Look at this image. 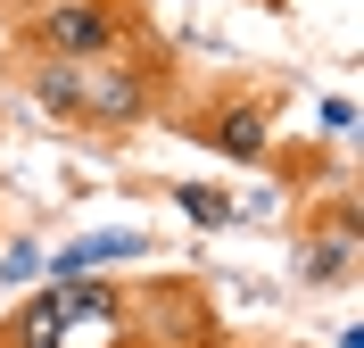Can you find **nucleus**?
<instances>
[{"mask_svg":"<svg viewBox=\"0 0 364 348\" xmlns=\"http://www.w3.org/2000/svg\"><path fill=\"white\" fill-rule=\"evenodd\" d=\"M133 42H141V17L124 9V0H33V9L17 17V42L9 50L91 67V58H116V50H133Z\"/></svg>","mask_w":364,"mask_h":348,"instance_id":"nucleus-1","label":"nucleus"},{"mask_svg":"<svg viewBox=\"0 0 364 348\" xmlns=\"http://www.w3.org/2000/svg\"><path fill=\"white\" fill-rule=\"evenodd\" d=\"M149 116H166V67L149 50H116V58H91L83 67V133H141Z\"/></svg>","mask_w":364,"mask_h":348,"instance_id":"nucleus-2","label":"nucleus"},{"mask_svg":"<svg viewBox=\"0 0 364 348\" xmlns=\"http://www.w3.org/2000/svg\"><path fill=\"white\" fill-rule=\"evenodd\" d=\"M273 108H282V92H207L199 108H182L174 125L199 141L207 158L273 166Z\"/></svg>","mask_w":364,"mask_h":348,"instance_id":"nucleus-3","label":"nucleus"},{"mask_svg":"<svg viewBox=\"0 0 364 348\" xmlns=\"http://www.w3.org/2000/svg\"><path fill=\"white\" fill-rule=\"evenodd\" d=\"M356 249H364V224H356V208H331L323 224H306V241H298V290H331V282H348L356 274Z\"/></svg>","mask_w":364,"mask_h":348,"instance_id":"nucleus-4","label":"nucleus"},{"mask_svg":"<svg viewBox=\"0 0 364 348\" xmlns=\"http://www.w3.org/2000/svg\"><path fill=\"white\" fill-rule=\"evenodd\" d=\"M9 75L25 83V100H33L50 125H75V133H83V67H75V58H33V50H9Z\"/></svg>","mask_w":364,"mask_h":348,"instance_id":"nucleus-5","label":"nucleus"},{"mask_svg":"<svg viewBox=\"0 0 364 348\" xmlns=\"http://www.w3.org/2000/svg\"><path fill=\"white\" fill-rule=\"evenodd\" d=\"M166 199H174V216H191L199 232H232L240 224V199H232L224 183H174Z\"/></svg>","mask_w":364,"mask_h":348,"instance_id":"nucleus-6","label":"nucleus"},{"mask_svg":"<svg viewBox=\"0 0 364 348\" xmlns=\"http://www.w3.org/2000/svg\"><path fill=\"white\" fill-rule=\"evenodd\" d=\"M141 249H149L141 232H83V241H75V249H58L50 265H58V274H83V265H100V257H141Z\"/></svg>","mask_w":364,"mask_h":348,"instance_id":"nucleus-7","label":"nucleus"},{"mask_svg":"<svg viewBox=\"0 0 364 348\" xmlns=\"http://www.w3.org/2000/svg\"><path fill=\"white\" fill-rule=\"evenodd\" d=\"M33 265H42V241H17V249H9V282H25Z\"/></svg>","mask_w":364,"mask_h":348,"instance_id":"nucleus-8","label":"nucleus"},{"mask_svg":"<svg viewBox=\"0 0 364 348\" xmlns=\"http://www.w3.org/2000/svg\"><path fill=\"white\" fill-rule=\"evenodd\" d=\"M124 9H133V0H124Z\"/></svg>","mask_w":364,"mask_h":348,"instance_id":"nucleus-9","label":"nucleus"}]
</instances>
